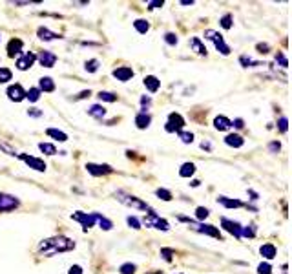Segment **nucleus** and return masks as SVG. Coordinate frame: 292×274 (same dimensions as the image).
Segmentation results:
<instances>
[{"label": "nucleus", "instance_id": "1", "mask_svg": "<svg viewBox=\"0 0 292 274\" xmlns=\"http://www.w3.org/2000/svg\"><path fill=\"white\" fill-rule=\"evenodd\" d=\"M75 248V242L69 240L66 236H53L48 238V240H42L38 243V252L42 256H55V254L60 252H68V250H73Z\"/></svg>", "mask_w": 292, "mask_h": 274}, {"label": "nucleus", "instance_id": "2", "mask_svg": "<svg viewBox=\"0 0 292 274\" xmlns=\"http://www.w3.org/2000/svg\"><path fill=\"white\" fill-rule=\"evenodd\" d=\"M115 198L121 201L122 205L132 206V208H135V210H144V212L152 210V206H150L148 203H144L143 200H139V198H135V196L128 194V192H124V190H117Z\"/></svg>", "mask_w": 292, "mask_h": 274}, {"label": "nucleus", "instance_id": "3", "mask_svg": "<svg viewBox=\"0 0 292 274\" xmlns=\"http://www.w3.org/2000/svg\"><path fill=\"white\" fill-rule=\"evenodd\" d=\"M177 220H179V222L188 223V227H190L192 230L201 232V234H207V236H212V238L221 240V232H219L218 227H214V225H207V223H196V222H192L190 218H185V216H179Z\"/></svg>", "mask_w": 292, "mask_h": 274}, {"label": "nucleus", "instance_id": "4", "mask_svg": "<svg viewBox=\"0 0 292 274\" xmlns=\"http://www.w3.org/2000/svg\"><path fill=\"white\" fill-rule=\"evenodd\" d=\"M141 222L146 225V227H152V228H159V230H168L170 228V225H168V222L166 220H163L161 216H157L155 214V210L152 208V210L146 214V216L141 220Z\"/></svg>", "mask_w": 292, "mask_h": 274}, {"label": "nucleus", "instance_id": "5", "mask_svg": "<svg viewBox=\"0 0 292 274\" xmlns=\"http://www.w3.org/2000/svg\"><path fill=\"white\" fill-rule=\"evenodd\" d=\"M205 38L212 40L214 46H216V50H218V52H221V55H229V53H230V48L225 44V38H223V35H221V33L214 32V30H207V32H205Z\"/></svg>", "mask_w": 292, "mask_h": 274}, {"label": "nucleus", "instance_id": "6", "mask_svg": "<svg viewBox=\"0 0 292 274\" xmlns=\"http://www.w3.org/2000/svg\"><path fill=\"white\" fill-rule=\"evenodd\" d=\"M71 220L73 222H79L80 225H82V228L84 230H88L90 227H93L97 223V212H91V214H88V212H73L71 214Z\"/></svg>", "mask_w": 292, "mask_h": 274}, {"label": "nucleus", "instance_id": "7", "mask_svg": "<svg viewBox=\"0 0 292 274\" xmlns=\"http://www.w3.org/2000/svg\"><path fill=\"white\" fill-rule=\"evenodd\" d=\"M183 126H185V119L179 116V114H175V112H172L170 116H168V121H166V132H177L179 134L181 130H183Z\"/></svg>", "mask_w": 292, "mask_h": 274}, {"label": "nucleus", "instance_id": "8", "mask_svg": "<svg viewBox=\"0 0 292 274\" xmlns=\"http://www.w3.org/2000/svg\"><path fill=\"white\" fill-rule=\"evenodd\" d=\"M16 158L22 159V161H24L29 168L37 170V172H44V170H46V163H44L42 159L33 158V156H27V154H16Z\"/></svg>", "mask_w": 292, "mask_h": 274}, {"label": "nucleus", "instance_id": "9", "mask_svg": "<svg viewBox=\"0 0 292 274\" xmlns=\"http://www.w3.org/2000/svg\"><path fill=\"white\" fill-rule=\"evenodd\" d=\"M16 206H18V200H16L15 196L2 194V192H0V212L15 210Z\"/></svg>", "mask_w": 292, "mask_h": 274}, {"label": "nucleus", "instance_id": "10", "mask_svg": "<svg viewBox=\"0 0 292 274\" xmlns=\"http://www.w3.org/2000/svg\"><path fill=\"white\" fill-rule=\"evenodd\" d=\"M221 225H223L225 230L230 232V234H232L234 238H238V240L241 238L243 227H241V225H239L238 222H232V220H229V218H223V220H221Z\"/></svg>", "mask_w": 292, "mask_h": 274}, {"label": "nucleus", "instance_id": "11", "mask_svg": "<svg viewBox=\"0 0 292 274\" xmlns=\"http://www.w3.org/2000/svg\"><path fill=\"white\" fill-rule=\"evenodd\" d=\"M37 60V55H33V53H24L20 57L16 58V68L20 70V72H26L33 66V62Z\"/></svg>", "mask_w": 292, "mask_h": 274}, {"label": "nucleus", "instance_id": "12", "mask_svg": "<svg viewBox=\"0 0 292 274\" xmlns=\"http://www.w3.org/2000/svg\"><path fill=\"white\" fill-rule=\"evenodd\" d=\"M86 170L90 172L91 176H104V174H112L113 168L110 164H95V163H88L86 164Z\"/></svg>", "mask_w": 292, "mask_h": 274}, {"label": "nucleus", "instance_id": "13", "mask_svg": "<svg viewBox=\"0 0 292 274\" xmlns=\"http://www.w3.org/2000/svg\"><path fill=\"white\" fill-rule=\"evenodd\" d=\"M7 97H9V100H13V102H20V100L26 99V92H24V88H22L20 84H11L9 88H7Z\"/></svg>", "mask_w": 292, "mask_h": 274}, {"label": "nucleus", "instance_id": "14", "mask_svg": "<svg viewBox=\"0 0 292 274\" xmlns=\"http://www.w3.org/2000/svg\"><path fill=\"white\" fill-rule=\"evenodd\" d=\"M37 60L40 62V66H44V68H53L55 62H57V55L51 52H40L37 55Z\"/></svg>", "mask_w": 292, "mask_h": 274}, {"label": "nucleus", "instance_id": "15", "mask_svg": "<svg viewBox=\"0 0 292 274\" xmlns=\"http://www.w3.org/2000/svg\"><path fill=\"white\" fill-rule=\"evenodd\" d=\"M112 75L117 80H121V82H128L133 77V70L128 68V66H119V68L113 70Z\"/></svg>", "mask_w": 292, "mask_h": 274}, {"label": "nucleus", "instance_id": "16", "mask_svg": "<svg viewBox=\"0 0 292 274\" xmlns=\"http://www.w3.org/2000/svg\"><path fill=\"white\" fill-rule=\"evenodd\" d=\"M22 46H24V44H22L20 38H11L9 44H7V55H9L11 58L18 57L22 53Z\"/></svg>", "mask_w": 292, "mask_h": 274}, {"label": "nucleus", "instance_id": "17", "mask_svg": "<svg viewBox=\"0 0 292 274\" xmlns=\"http://www.w3.org/2000/svg\"><path fill=\"white\" fill-rule=\"evenodd\" d=\"M214 126H216V130H219V132H227V130L232 128V121L227 119L225 116H218L214 119Z\"/></svg>", "mask_w": 292, "mask_h": 274}, {"label": "nucleus", "instance_id": "18", "mask_svg": "<svg viewBox=\"0 0 292 274\" xmlns=\"http://www.w3.org/2000/svg\"><path fill=\"white\" fill-rule=\"evenodd\" d=\"M150 122H152V117H150V114H146V112H139L137 116H135V124H137L139 130L148 128Z\"/></svg>", "mask_w": 292, "mask_h": 274}, {"label": "nucleus", "instance_id": "19", "mask_svg": "<svg viewBox=\"0 0 292 274\" xmlns=\"http://www.w3.org/2000/svg\"><path fill=\"white\" fill-rule=\"evenodd\" d=\"M260 254L265 260H274V258H276L278 250H276V247H274L272 243H265V245H261V247H260Z\"/></svg>", "mask_w": 292, "mask_h": 274}, {"label": "nucleus", "instance_id": "20", "mask_svg": "<svg viewBox=\"0 0 292 274\" xmlns=\"http://www.w3.org/2000/svg\"><path fill=\"white\" fill-rule=\"evenodd\" d=\"M144 86H146V90L155 94V92L161 88V80L155 77V75H148V77H144Z\"/></svg>", "mask_w": 292, "mask_h": 274}, {"label": "nucleus", "instance_id": "21", "mask_svg": "<svg viewBox=\"0 0 292 274\" xmlns=\"http://www.w3.org/2000/svg\"><path fill=\"white\" fill-rule=\"evenodd\" d=\"M225 142L232 148H241L245 144V139L239 134H229V136L225 137Z\"/></svg>", "mask_w": 292, "mask_h": 274}, {"label": "nucleus", "instance_id": "22", "mask_svg": "<svg viewBox=\"0 0 292 274\" xmlns=\"http://www.w3.org/2000/svg\"><path fill=\"white\" fill-rule=\"evenodd\" d=\"M218 203L219 205L227 206V208H239V206H243V203H241L239 200H232V198H227V196H219Z\"/></svg>", "mask_w": 292, "mask_h": 274}, {"label": "nucleus", "instance_id": "23", "mask_svg": "<svg viewBox=\"0 0 292 274\" xmlns=\"http://www.w3.org/2000/svg\"><path fill=\"white\" fill-rule=\"evenodd\" d=\"M190 48L197 53V55H207V48H205V44L201 42V38L199 37L190 38Z\"/></svg>", "mask_w": 292, "mask_h": 274}, {"label": "nucleus", "instance_id": "24", "mask_svg": "<svg viewBox=\"0 0 292 274\" xmlns=\"http://www.w3.org/2000/svg\"><path fill=\"white\" fill-rule=\"evenodd\" d=\"M38 90L40 92H55V82L51 77H42L38 80Z\"/></svg>", "mask_w": 292, "mask_h": 274}, {"label": "nucleus", "instance_id": "25", "mask_svg": "<svg viewBox=\"0 0 292 274\" xmlns=\"http://www.w3.org/2000/svg\"><path fill=\"white\" fill-rule=\"evenodd\" d=\"M46 134H48L49 137H53L55 141H58V142H66L68 141V136L64 132H60V130H57V128H48L46 130Z\"/></svg>", "mask_w": 292, "mask_h": 274}, {"label": "nucleus", "instance_id": "26", "mask_svg": "<svg viewBox=\"0 0 292 274\" xmlns=\"http://www.w3.org/2000/svg\"><path fill=\"white\" fill-rule=\"evenodd\" d=\"M196 174V164L194 163H185L179 168V176L181 178H190V176Z\"/></svg>", "mask_w": 292, "mask_h": 274}, {"label": "nucleus", "instance_id": "27", "mask_svg": "<svg viewBox=\"0 0 292 274\" xmlns=\"http://www.w3.org/2000/svg\"><path fill=\"white\" fill-rule=\"evenodd\" d=\"M37 35H38V38H42V40H53V38H57L58 35L57 33H53V32H49L48 28H38L37 30Z\"/></svg>", "mask_w": 292, "mask_h": 274}, {"label": "nucleus", "instance_id": "28", "mask_svg": "<svg viewBox=\"0 0 292 274\" xmlns=\"http://www.w3.org/2000/svg\"><path fill=\"white\" fill-rule=\"evenodd\" d=\"M88 114H90L91 117H95V119H102V117L106 116V110H104L101 104H93L90 110H88Z\"/></svg>", "mask_w": 292, "mask_h": 274}, {"label": "nucleus", "instance_id": "29", "mask_svg": "<svg viewBox=\"0 0 292 274\" xmlns=\"http://www.w3.org/2000/svg\"><path fill=\"white\" fill-rule=\"evenodd\" d=\"M97 223L101 225V228H104V230H112V227H113V223L108 220V218H104L102 214H99L97 212Z\"/></svg>", "mask_w": 292, "mask_h": 274}, {"label": "nucleus", "instance_id": "30", "mask_svg": "<svg viewBox=\"0 0 292 274\" xmlns=\"http://www.w3.org/2000/svg\"><path fill=\"white\" fill-rule=\"evenodd\" d=\"M133 28H135L139 33H146L150 30V24L144 20V18H137V20L133 22Z\"/></svg>", "mask_w": 292, "mask_h": 274}, {"label": "nucleus", "instance_id": "31", "mask_svg": "<svg viewBox=\"0 0 292 274\" xmlns=\"http://www.w3.org/2000/svg\"><path fill=\"white\" fill-rule=\"evenodd\" d=\"M38 148H40V152L48 154V156H55V154H57V148H55L53 144H49V142H40Z\"/></svg>", "mask_w": 292, "mask_h": 274}, {"label": "nucleus", "instance_id": "32", "mask_svg": "<svg viewBox=\"0 0 292 274\" xmlns=\"http://www.w3.org/2000/svg\"><path fill=\"white\" fill-rule=\"evenodd\" d=\"M26 99H29L31 102H37V100L40 99V90H38V88H29V90L26 92Z\"/></svg>", "mask_w": 292, "mask_h": 274}, {"label": "nucleus", "instance_id": "33", "mask_svg": "<svg viewBox=\"0 0 292 274\" xmlns=\"http://www.w3.org/2000/svg\"><path fill=\"white\" fill-rule=\"evenodd\" d=\"M99 60H97V58H91V60H88V62H86V72H88V74H95L97 70H99Z\"/></svg>", "mask_w": 292, "mask_h": 274}, {"label": "nucleus", "instance_id": "34", "mask_svg": "<svg viewBox=\"0 0 292 274\" xmlns=\"http://www.w3.org/2000/svg\"><path fill=\"white\" fill-rule=\"evenodd\" d=\"M155 196L163 201H170L172 200V192L170 190H166V188H157L155 190Z\"/></svg>", "mask_w": 292, "mask_h": 274}, {"label": "nucleus", "instance_id": "35", "mask_svg": "<svg viewBox=\"0 0 292 274\" xmlns=\"http://www.w3.org/2000/svg\"><path fill=\"white\" fill-rule=\"evenodd\" d=\"M99 99L104 100V102H115L117 95L112 94V92H101V94H99Z\"/></svg>", "mask_w": 292, "mask_h": 274}, {"label": "nucleus", "instance_id": "36", "mask_svg": "<svg viewBox=\"0 0 292 274\" xmlns=\"http://www.w3.org/2000/svg\"><path fill=\"white\" fill-rule=\"evenodd\" d=\"M208 214H210V210L208 208H205V206H197L196 208V216H197V220L199 222H205L208 218Z\"/></svg>", "mask_w": 292, "mask_h": 274}, {"label": "nucleus", "instance_id": "37", "mask_svg": "<svg viewBox=\"0 0 292 274\" xmlns=\"http://www.w3.org/2000/svg\"><path fill=\"white\" fill-rule=\"evenodd\" d=\"M11 77H13L11 70L4 68V66H0V82H7V80H11Z\"/></svg>", "mask_w": 292, "mask_h": 274}, {"label": "nucleus", "instance_id": "38", "mask_svg": "<svg viewBox=\"0 0 292 274\" xmlns=\"http://www.w3.org/2000/svg\"><path fill=\"white\" fill-rule=\"evenodd\" d=\"M177 136H179V139L185 142V144H190V142L194 141V134H192V132H183V130H181Z\"/></svg>", "mask_w": 292, "mask_h": 274}, {"label": "nucleus", "instance_id": "39", "mask_svg": "<svg viewBox=\"0 0 292 274\" xmlns=\"http://www.w3.org/2000/svg\"><path fill=\"white\" fill-rule=\"evenodd\" d=\"M239 62L243 64L245 68H249V66H261L260 62H256V60H252V58H249V57H245V55H241V57H239Z\"/></svg>", "mask_w": 292, "mask_h": 274}, {"label": "nucleus", "instance_id": "40", "mask_svg": "<svg viewBox=\"0 0 292 274\" xmlns=\"http://www.w3.org/2000/svg\"><path fill=\"white\" fill-rule=\"evenodd\" d=\"M121 274H135V265L133 264H122Z\"/></svg>", "mask_w": 292, "mask_h": 274}, {"label": "nucleus", "instance_id": "41", "mask_svg": "<svg viewBox=\"0 0 292 274\" xmlns=\"http://www.w3.org/2000/svg\"><path fill=\"white\" fill-rule=\"evenodd\" d=\"M174 248H161V256H163V260H166V262H172V258H174Z\"/></svg>", "mask_w": 292, "mask_h": 274}, {"label": "nucleus", "instance_id": "42", "mask_svg": "<svg viewBox=\"0 0 292 274\" xmlns=\"http://www.w3.org/2000/svg\"><path fill=\"white\" fill-rule=\"evenodd\" d=\"M165 40H166V44H170V46H175V44L179 42L177 35H174V33H166V35H165Z\"/></svg>", "mask_w": 292, "mask_h": 274}, {"label": "nucleus", "instance_id": "43", "mask_svg": "<svg viewBox=\"0 0 292 274\" xmlns=\"http://www.w3.org/2000/svg\"><path fill=\"white\" fill-rule=\"evenodd\" d=\"M0 148H2L4 152H7V156H13V158H16V154H18L15 148H11L9 144H5V142H0Z\"/></svg>", "mask_w": 292, "mask_h": 274}, {"label": "nucleus", "instance_id": "44", "mask_svg": "<svg viewBox=\"0 0 292 274\" xmlns=\"http://www.w3.org/2000/svg\"><path fill=\"white\" fill-rule=\"evenodd\" d=\"M272 267L269 264H260L258 265V274H271Z\"/></svg>", "mask_w": 292, "mask_h": 274}, {"label": "nucleus", "instance_id": "45", "mask_svg": "<svg viewBox=\"0 0 292 274\" xmlns=\"http://www.w3.org/2000/svg\"><path fill=\"white\" fill-rule=\"evenodd\" d=\"M128 225H130V227L132 228H135V230H137V228H141V222H139L137 218H133V216H128Z\"/></svg>", "mask_w": 292, "mask_h": 274}, {"label": "nucleus", "instance_id": "46", "mask_svg": "<svg viewBox=\"0 0 292 274\" xmlns=\"http://www.w3.org/2000/svg\"><path fill=\"white\" fill-rule=\"evenodd\" d=\"M221 26H223L225 30H230V28H232V15H225L223 18H221Z\"/></svg>", "mask_w": 292, "mask_h": 274}, {"label": "nucleus", "instance_id": "47", "mask_svg": "<svg viewBox=\"0 0 292 274\" xmlns=\"http://www.w3.org/2000/svg\"><path fill=\"white\" fill-rule=\"evenodd\" d=\"M276 60L280 64H282V68H287V66H289V60H287V57H285V53H282V52L278 53V55H276Z\"/></svg>", "mask_w": 292, "mask_h": 274}, {"label": "nucleus", "instance_id": "48", "mask_svg": "<svg viewBox=\"0 0 292 274\" xmlns=\"http://www.w3.org/2000/svg\"><path fill=\"white\" fill-rule=\"evenodd\" d=\"M243 236H249V238H254L256 236V230H254V225H250V227H243V232H241V238Z\"/></svg>", "mask_w": 292, "mask_h": 274}, {"label": "nucleus", "instance_id": "49", "mask_svg": "<svg viewBox=\"0 0 292 274\" xmlns=\"http://www.w3.org/2000/svg\"><path fill=\"white\" fill-rule=\"evenodd\" d=\"M289 121H287V117H282V119H280V122H278V126H280V132L282 134H285L289 130Z\"/></svg>", "mask_w": 292, "mask_h": 274}, {"label": "nucleus", "instance_id": "50", "mask_svg": "<svg viewBox=\"0 0 292 274\" xmlns=\"http://www.w3.org/2000/svg\"><path fill=\"white\" fill-rule=\"evenodd\" d=\"M141 104H143V112H146V108L152 104V99L146 97V95H143V97H141Z\"/></svg>", "mask_w": 292, "mask_h": 274}, {"label": "nucleus", "instance_id": "51", "mask_svg": "<svg viewBox=\"0 0 292 274\" xmlns=\"http://www.w3.org/2000/svg\"><path fill=\"white\" fill-rule=\"evenodd\" d=\"M163 4H165L163 0H155V2H148V8L150 10H155V8H161Z\"/></svg>", "mask_w": 292, "mask_h": 274}, {"label": "nucleus", "instance_id": "52", "mask_svg": "<svg viewBox=\"0 0 292 274\" xmlns=\"http://www.w3.org/2000/svg\"><path fill=\"white\" fill-rule=\"evenodd\" d=\"M27 116H31V117H40V116H42V112L37 110V108H31V110H27Z\"/></svg>", "mask_w": 292, "mask_h": 274}, {"label": "nucleus", "instance_id": "53", "mask_svg": "<svg viewBox=\"0 0 292 274\" xmlns=\"http://www.w3.org/2000/svg\"><path fill=\"white\" fill-rule=\"evenodd\" d=\"M68 274H82V269H80V265H73L71 269L68 270Z\"/></svg>", "mask_w": 292, "mask_h": 274}, {"label": "nucleus", "instance_id": "54", "mask_svg": "<svg viewBox=\"0 0 292 274\" xmlns=\"http://www.w3.org/2000/svg\"><path fill=\"white\" fill-rule=\"evenodd\" d=\"M258 52L260 53H269V44H258Z\"/></svg>", "mask_w": 292, "mask_h": 274}, {"label": "nucleus", "instance_id": "55", "mask_svg": "<svg viewBox=\"0 0 292 274\" xmlns=\"http://www.w3.org/2000/svg\"><path fill=\"white\" fill-rule=\"evenodd\" d=\"M269 148H271V152H280V148H282V144L274 141V142H271V146H269Z\"/></svg>", "mask_w": 292, "mask_h": 274}, {"label": "nucleus", "instance_id": "56", "mask_svg": "<svg viewBox=\"0 0 292 274\" xmlns=\"http://www.w3.org/2000/svg\"><path fill=\"white\" fill-rule=\"evenodd\" d=\"M232 126H236V128H243V119H236V121L232 122Z\"/></svg>", "mask_w": 292, "mask_h": 274}, {"label": "nucleus", "instance_id": "57", "mask_svg": "<svg viewBox=\"0 0 292 274\" xmlns=\"http://www.w3.org/2000/svg\"><path fill=\"white\" fill-rule=\"evenodd\" d=\"M91 95V92L88 90V92H82V94H79V99H86V97H90Z\"/></svg>", "mask_w": 292, "mask_h": 274}, {"label": "nucleus", "instance_id": "58", "mask_svg": "<svg viewBox=\"0 0 292 274\" xmlns=\"http://www.w3.org/2000/svg\"><path fill=\"white\" fill-rule=\"evenodd\" d=\"M194 4V0H183V2H181V6H192Z\"/></svg>", "mask_w": 292, "mask_h": 274}, {"label": "nucleus", "instance_id": "59", "mask_svg": "<svg viewBox=\"0 0 292 274\" xmlns=\"http://www.w3.org/2000/svg\"><path fill=\"white\" fill-rule=\"evenodd\" d=\"M201 148H203V150H205V148H207V150H210V142H205V141H203L201 142Z\"/></svg>", "mask_w": 292, "mask_h": 274}, {"label": "nucleus", "instance_id": "60", "mask_svg": "<svg viewBox=\"0 0 292 274\" xmlns=\"http://www.w3.org/2000/svg\"><path fill=\"white\" fill-rule=\"evenodd\" d=\"M148 274H165V272H161V270H157V272H148Z\"/></svg>", "mask_w": 292, "mask_h": 274}, {"label": "nucleus", "instance_id": "61", "mask_svg": "<svg viewBox=\"0 0 292 274\" xmlns=\"http://www.w3.org/2000/svg\"><path fill=\"white\" fill-rule=\"evenodd\" d=\"M177 274H181V272H177Z\"/></svg>", "mask_w": 292, "mask_h": 274}, {"label": "nucleus", "instance_id": "62", "mask_svg": "<svg viewBox=\"0 0 292 274\" xmlns=\"http://www.w3.org/2000/svg\"><path fill=\"white\" fill-rule=\"evenodd\" d=\"M0 38H2V37H0Z\"/></svg>", "mask_w": 292, "mask_h": 274}]
</instances>
